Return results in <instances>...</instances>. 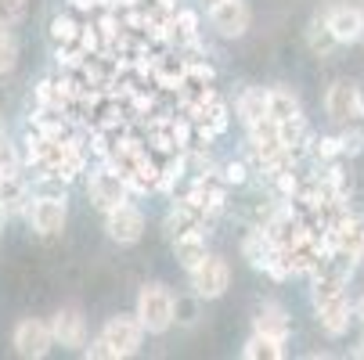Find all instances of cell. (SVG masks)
<instances>
[{
  "mask_svg": "<svg viewBox=\"0 0 364 360\" xmlns=\"http://www.w3.org/2000/svg\"><path fill=\"white\" fill-rule=\"evenodd\" d=\"M134 314L141 317L148 335H166L173 328V321H177V299H173V292L166 285L151 281V285H144L137 292V310Z\"/></svg>",
  "mask_w": 364,
  "mask_h": 360,
  "instance_id": "6da1fadb",
  "label": "cell"
},
{
  "mask_svg": "<svg viewBox=\"0 0 364 360\" xmlns=\"http://www.w3.org/2000/svg\"><path fill=\"white\" fill-rule=\"evenodd\" d=\"M26 224L40 238H58L65 231V224H69L65 198H40V195H33L29 209H26Z\"/></svg>",
  "mask_w": 364,
  "mask_h": 360,
  "instance_id": "7a4b0ae2",
  "label": "cell"
},
{
  "mask_svg": "<svg viewBox=\"0 0 364 360\" xmlns=\"http://www.w3.org/2000/svg\"><path fill=\"white\" fill-rule=\"evenodd\" d=\"M11 346L22 360H40L50 353V346H58L55 342V332H50V321H36V317H26L15 324L11 332Z\"/></svg>",
  "mask_w": 364,
  "mask_h": 360,
  "instance_id": "3957f363",
  "label": "cell"
},
{
  "mask_svg": "<svg viewBox=\"0 0 364 360\" xmlns=\"http://www.w3.org/2000/svg\"><path fill=\"white\" fill-rule=\"evenodd\" d=\"M325 112L332 123L346 126V123H357L364 116V97H360V87L353 80H336L325 94Z\"/></svg>",
  "mask_w": 364,
  "mask_h": 360,
  "instance_id": "277c9868",
  "label": "cell"
},
{
  "mask_svg": "<svg viewBox=\"0 0 364 360\" xmlns=\"http://www.w3.org/2000/svg\"><path fill=\"white\" fill-rule=\"evenodd\" d=\"M87 195H90V205L94 209H101V213H109V209H116L119 202H127L130 198V184L105 163L101 170H94L90 173V184H87Z\"/></svg>",
  "mask_w": 364,
  "mask_h": 360,
  "instance_id": "5b68a950",
  "label": "cell"
},
{
  "mask_svg": "<svg viewBox=\"0 0 364 360\" xmlns=\"http://www.w3.org/2000/svg\"><path fill=\"white\" fill-rule=\"evenodd\" d=\"M228 288H231V267H228V260H220V256H205V260L191 271V292L205 302L220 299Z\"/></svg>",
  "mask_w": 364,
  "mask_h": 360,
  "instance_id": "8992f818",
  "label": "cell"
},
{
  "mask_svg": "<svg viewBox=\"0 0 364 360\" xmlns=\"http://www.w3.org/2000/svg\"><path fill=\"white\" fill-rule=\"evenodd\" d=\"M101 335L109 339V346L116 349V360H119V356H134L141 349V342H144L148 332H144V324H141L137 314H116V317L105 321Z\"/></svg>",
  "mask_w": 364,
  "mask_h": 360,
  "instance_id": "52a82bcc",
  "label": "cell"
},
{
  "mask_svg": "<svg viewBox=\"0 0 364 360\" xmlns=\"http://www.w3.org/2000/svg\"><path fill=\"white\" fill-rule=\"evenodd\" d=\"M210 26L224 40H238V36L249 33L252 11H249L245 0H213V4H210Z\"/></svg>",
  "mask_w": 364,
  "mask_h": 360,
  "instance_id": "ba28073f",
  "label": "cell"
},
{
  "mask_svg": "<svg viewBox=\"0 0 364 360\" xmlns=\"http://www.w3.org/2000/svg\"><path fill=\"white\" fill-rule=\"evenodd\" d=\"M105 231L116 245H137L144 238V213L127 198V202L116 205V209L105 213Z\"/></svg>",
  "mask_w": 364,
  "mask_h": 360,
  "instance_id": "9c48e42d",
  "label": "cell"
},
{
  "mask_svg": "<svg viewBox=\"0 0 364 360\" xmlns=\"http://www.w3.org/2000/svg\"><path fill=\"white\" fill-rule=\"evenodd\" d=\"M249 130V148H252V156L259 159V166H267L274 156H282L285 151V141H282V123H274L271 116L267 119H259Z\"/></svg>",
  "mask_w": 364,
  "mask_h": 360,
  "instance_id": "30bf717a",
  "label": "cell"
},
{
  "mask_svg": "<svg viewBox=\"0 0 364 360\" xmlns=\"http://www.w3.org/2000/svg\"><path fill=\"white\" fill-rule=\"evenodd\" d=\"M50 332H55L58 346L83 349L87 346V317H83V310L80 306H62V310L50 317Z\"/></svg>",
  "mask_w": 364,
  "mask_h": 360,
  "instance_id": "8fae6325",
  "label": "cell"
},
{
  "mask_svg": "<svg viewBox=\"0 0 364 360\" xmlns=\"http://www.w3.org/2000/svg\"><path fill=\"white\" fill-rule=\"evenodd\" d=\"M328 241L336 245V249H343V252H350L353 260L360 263L364 260V220L357 217V213H343L332 227H328Z\"/></svg>",
  "mask_w": 364,
  "mask_h": 360,
  "instance_id": "7c38bea8",
  "label": "cell"
},
{
  "mask_svg": "<svg viewBox=\"0 0 364 360\" xmlns=\"http://www.w3.org/2000/svg\"><path fill=\"white\" fill-rule=\"evenodd\" d=\"M314 310H318L321 332L332 335V339H343L346 328H350V321L357 317V314H353V302L346 299V292H343V295H332V299H325V302H318Z\"/></svg>",
  "mask_w": 364,
  "mask_h": 360,
  "instance_id": "4fadbf2b",
  "label": "cell"
},
{
  "mask_svg": "<svg viewBox=\"0 0 364 360\" xmlns=\"http://www.w3.org/2000/svg\"><path fill=\"white\" fill-rule=\"evenodd\" d=\"M205 220H210V209H202L198 202L184 198V202L173 205L170 217H166V234H170V241H173V238H184V234L205 231Z\"/></svg>",
  "mask_w": 364,
  "mask_h": 360,
  "instance_id": "5bb4252c",
  "label": "cell"
},
{
  "mask_svg": "<svg viewBox=\"0 0 364 360\" xmlns=\"http://www.w3.org/2000/svg\"><path fill=\"white\" fill-rule=\"evenodd\" d=\"M325 22L332 26V33H336L339 43H357V40H364V11L353 8V4H332V8L325 11Z\"/></svg>",
  "mask_w": 364,
  "mask_h": 360,
  "instance_id": "9a60e30c",
  "label": "cell"
},
{
  "mask_svg": "<svg viewBox=\"0 0 364 360\" xmlns=\"http://www.w3.org/2000/svg\"><path fill=\"white\" fill-rule=\"evenodd\" d=\"M29 202H33V184L18 170L0 173V205L8 209V217H26Z\"/></svg>",
  "mask_w": 364,
  "mask_h": 360,
  "instance_id": "2e32d148",
  "label": "cell"
},
{
  "mask_svg": "<svg viewBox=\"0 0 364 360\" xmlns=\"http://www.w3.org/2000/svg\"><path fill=\"white\" fill-rule=\"evenodd\" d=\"M252 332H259V335H274V339H289V332H292L289 310H285L282 302H274V299L259 302V306H256V314H252Z\"/></svg>",
  "mask_w": 364,
  "mask_h": 360,
  "instance_id": "e0dca14e",
  "label": "cell"
},
{
  "mask_svg": "<svg viewBox=\"0 0 364 360\" xmlns=\"http://www.w3.org/2000/svg\"><path fill=\"white\" fill-rule=\"evenodd\" d=\"M235 112H238V119H242L245 126L267 119V116H271V94H267L264 87H245V90L238 94Z\"/></svg>",
  "mask_w": 364,
  "mask_h": 360,
  "instance_id": "ac0fdd59",
  "label": "cell"
},
{
  "mask_svg": "<svg viewBox=\"0 0 364 360\" xmlns=\"http://www.w3.org/2000/svg\"><path fill=\"white\" fill-rule=\"evenodd\" d=\"M205 256H210V249H205V231H195V234H184V238H173V260L191 274Z\"/></svg>",
  "mask_w": 364,
  "mask_h": 360,
  "instance_id": "d6986e66",
  "label": "cell"
},
{
  "mask_svg": "<svg viewBox=\"0 0 364 360\" xmlns=\"http://www.w3.org/2000/svg\"><path fill=\"white\" fill-rule=\"evenodd\" d=\"M306 47H310V55H314V58H328L332 50L339 47V40H336L332 26L325 22V15L310 18V26H306Z\"/></svg>",
  "mask_w": 364,
  "mask_h": 360,
  "instance_id": "ffe728a7",
  "label": "cell"
},
{
  "mask_svg": "<svg viewBox=\"0 0 364 360\" xmlns=\"http://www.w3.org/2000/svg\"><path fill=\"white\" fill-rule=\"evenodd\" d=\"M285 342H289V339H274V335L252 332V339L242 346V356H245V360H282V356H285Z\"/></svg>",
  "mask_w": 364,
  "mask_h": 360,
  "instance_id": "44dd1931",
  "label": "cell"
},
{
  "mask_svg": "<svg viewBox=\"0 0 364 360\" xmlns=\"http://www.w3.org/2000/svg\"><path fill=\"white\" fill-rule=\"evenodd\" d=\"M271 119L274 123H289L296 116H303V105H299V97L289 90V87H271Z\"/></svg>",
  "mask_w": 364,
  "mask_h": 360,
  "instance_id": "7402d4cb",
  "label": "cell"
},
{
  "mask_svg": "<svg viewBox=\"0 0 364 360\" xmlns=\"http://www.w3.org/2000/svg\"><path fill=\"white\" fill-rule=\"evenodd\" d=\"M18 65V40L11 36V29L0 26V76H8Z\"/></svg>",
  "mask_w": 364,
  "mask_h": 360,
  "instance_id": "603a6c76",
  "label": "cell"
},
{
  "mask_svg": "<svg viewBox=\"0 0 364 360\" xmlns=\"http://www.w3.org/2000/svg\"><path fill=\"white\" fill-rule=\"evenodd\" d=\"M26 11H29V0H0V26L4 29L18 26L26 18Z\"/></svg>",
  "mask_w": 364,
  "mask_h": 360,
  "instance_id": "cb8c5ba5",
  "label": "cell"
},
{
  "mask_svg": "<svg viewBox=\"0 0 364 360\" xmlns=\"http://www.w3.org/2000/svg\"><path fill=\"white\" fill-rule=\"evenodd\" d=\"M282 141H285V148H299L303 141H310V130H306V119H303V116H296V119H289V123H282Z\"/></svg>",
  "mask_w": 364,
  "mask_h": 360,
  "instance_id": "d4e9b609",
  "label": "cell"
},
{
  "mask_svg": "<svg viewBox=\"0 0 364 360\" xmlns=\"http://www.w3.org/2000/svg\"><path fill=\"white\" fill-rule=\"evenodd\" d=\"M339 144H343V156H360L364 151V130L357 123H346V130L339 133Z\"/></svg>",
  "mask_w": 364,
  "mask_h": 360,
  "instance_id": "484cf974",
  "label": "cell"
},
{
  "mask_svg": "<svg viewBox=\"0 0 364 360\" xmlns=\"http://www.w3.org/2000/svg\"><path fill=\"white\" fill-rule=\"evenodd\" d=\"M83 356H87V360H116V349L109 346L105 335H97L90 346H83Z\"/></svg>",
  "mask_w": 364,
  "mask_h": 360,
  "instance_id": "4316f807",
  "label": "cell"
},
{
  "mask_svg": "<svg viewBox=\"0 0 364 360\" xmlns=\"http://www.w3.org/2000/svg\"><path fill=\"white\" fill-rule=\"evenodd\" d=\"M18 166H22V159H18L15 144H11L8 137H0V173H11V170H18Z\"/></svg>",
  "mask_w": 364,
  "mask_h": 360,
  "instance_id": "83f0119b",
  "label": "cell"
},
{
  "mask_svg": "<svg viewBox=\"0 0 364 360\" xmlns=\"http://www.w3.org/2000/svg\"><path fill=\"white\" fill-rule=\"evenodd\" d=\"M314 156H321V159H339V156H343L339 137H318V141H314Z\"/></svg>",
  "mask_w": 364,
  "mask_h": 360,
  "instance_id": "f1b7e54d",
  "label": "cell"
},
{
  "mask_svg": "<svg viewBox=\"0 0 364 360\" xmlns=\"http://www.w3.org/2000/svg\"><path fill=\"white\" fill-rule=\"evenodd\" d=\"M195 317H198V295L195 299H177V321L195 324Z\"/></svg>",
  "mask_w": 364,
  "mask_h": 360,
  "instance_id": "f546056e",
  "label": "cell"
},
{
  "mask_svg": "<svg viewBox=\"0 0 364 360\" xmlns=\"http://www.w3.org/2000/svg\"><path fill=\"white\" fill-rule=\"evenodd\" d=\"M69 8H73V11H90V15H101V11H109L112 4H109V0H69Z\"/></svg>",
  "mask_w": 364,
  "mask_h": 360,
  "instance_id": "4dcf8cb0",
  "label": "cell"
},
{
  "mask_svg": "<svg viewBox=\"0 0 364 360\" xmlns=\"http://www.w3.org/2000/svg\"><path fill=\"white\" fill-rule=\"evenodd\" d=\"M224 180H228V184H242V180H245V166H242V163H228V166H224Z\"/></svg>",
  "mask_w": 364,
  "mask_h": 360,
  "instance_id": "1f68e13d",
  "label": "cell"
},
{
  "mask_svg": "<svg viewBox=\"0 0 364 360\" xmlns=\"http://www.w3.org/2000/svg\"><path fill=\"white\" fill-rule=\"evenodd\" d=\"M151 4H155V8H166V11H177V8H181L177 0H151Z\"/></svg>",
  "mask_w": 364,
  "mask_h": 360,
  "instance_id": "d6a6232c",
  "label": "cell"
},
{
  "mask_svg": "<svg viewBox=\"0 0 364 360\" xmlns=\"http://www.w3.org/2000/svg\"><path fill=\"white\" fill-rule=\"evenodd\" d=\"M353 314H357V321H360V324H364V295H360V299H357V302H353Z\"/></svg>",
  "mask_w": 364,
  "mask_h": 360,
  "instance_id": "836d02e7",
  "label": "cell"
},
{
  "mask_svg": "<svg viewBox=\"0 0 364 360\" xmlns=\"http://www.w3.org/2000/svg\"><path fill=\"white\" fill-rule=\"evenodd\" d=\"M4 224H8V209L0 205V231H4Z\"/></svg>",
  "mask_w": 364,
  "mask_h": 360,
  "instance_id": "e575fe53",
  "label": "cell"
},
{
  "mask_svg": "<svg viewBox=\"0 0 364 360\" xmlns=\"http://www.w3.org/2000/svg\"><path fill=\"white\" fill-rule=\"evenodd\" d=\"M353 356H364V339H360V346L353 349Z\"/></svg>",
  "mask_w": 364,
  "mask_h": 360,
  "instance_id": "d590c367",
  "label": "cell"
},
{
  "mask_svg": "<svg viewBox=\"0 0 364 360\" xmlns=\"http://www.w3.org/2000/svg\"><path fill=\"white\" fill-rule=\"evenodd\" d=\"M0 137H8V130H4V119H0Z\"/></svg>",
  "mask_w": 364,
  "mask_h": 360,
  "instance_id": "8d00e7d4",
  "label": "cell"
}]
</instances>
